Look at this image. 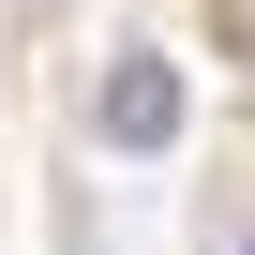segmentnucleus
Returning <instances> with one entry per match:
<instances>
[{"label": "nucleus", "instance_id": "obj_1", "mask_svg": "<svg viewBox=\"0 0 255 255\" xmlns=\"http://www.w3.org/2000/svg\"><path fill=\"white\" fill-rule=\"evenodd\" d=\"M90 120H105V150H165L180 135V60H105V90H90Z\"/></svg>", "mask_w": 255, "mask_h": 255}]
</instances>
